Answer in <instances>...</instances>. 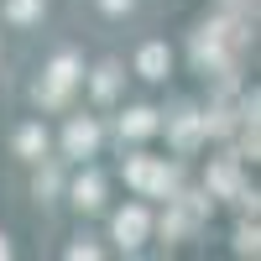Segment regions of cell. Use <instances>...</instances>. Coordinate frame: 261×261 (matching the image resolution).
<instances>
[{
  "label": "cell",
  "instance_id": "cell-1",
  "mask_svg": "<svg viewBox=\"0 0 261 261\" xmlns=\"http://www.w3.org/2000/svg\"><path fill=\"white\" fill-rule=\"evenodd\" d=\"M120 235H141V214H120Z\"/></svg>",
  "mask_w": 261,
  "mask_h": 261
}]
</instances>
